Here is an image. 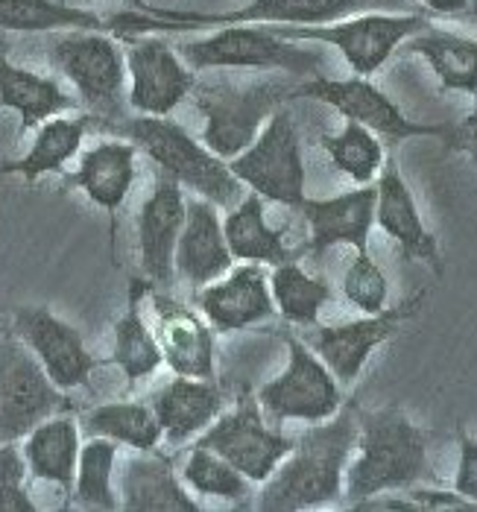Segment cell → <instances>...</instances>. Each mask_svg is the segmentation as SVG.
I'll return each instance as SVG.
<instances>
[{
	"mask_svg": "<svg viewBox=\"0 0 477 512\" xmlns=\"http://www.w3.org/2000/svg\"><path fill=\"white\" fill-rule=\"evenodd\" d=\"M358 445V404H343L331 419L296 436L279 469L261 483L258 510H317L343 501L346 466Z\"/></svg>",
	"mask_w": 477,
	"mask_h": 512,
	"instance_id": "6da1fadb",
	"label": "cell"
},
{
	"mask_svg": "<svg viewBox=\"0 0 477 512\" xmlns=\"http://www.w3.org/2000/svg\"><path fill=\"white\" fill-rule=\"evenodd\" d=\"M138 12H118L106 21V30L118 39H135L147 33H188L205 27L232 24H267V27H322L360 12H381L401 0H249L229 12H191L161 9L147 0H132Z\"/></svg>",
	"mask_w": 477,
	"mask_h": 512,
	"instance_id": "7a4b0ae2",
	"label": "cell"
},
{
	"mask_svg": "<svg viewBox=\"0 0 477 512\" xmlns=\"http://www.w3.org/2000/svg\"><path fill=\"white\" fill-rule=\"evenodd\" d=\"M358 457L346 466L343 501L358 504L384 495L404 492L428 477V431L407 419L398 407L358 410Z\"/></svg>",
	"mask_w": 477,
	"mask_h": 512,
	"instance_id": "3957f363",
	"label": "cell"
},
{
	"mask_svg": "<svg viewBox=\"0 0 477 512\" xmlns=\"http://www.w3.org/2000/svg\"><path fill=\"white\" fill-rule=\"evenodd\" d=\"M112 132L135 144L161 173L217 208H235L243 199V182L229 170V161L211 153L202 141L191 138L179 123L156 115H135L112 123Z\"/></svg>",
	"mask_w": 477,
	"mask_h": 512,
	"instance_id": "277c9868",
	"label": "cell"
},
{
	"mask_svg": "<svg viewBox=\"0 0 477 512\" xmlns=\"http://www.w3.org/2000/svg\"><path fill=\"white\" fill-rule=\"evenodd\" d=\"M191 94L202 115V144L229 161L258 138L273 112L293 100V85H284L279 79H261L252 85L194 82Z\"/></svg>",
	"mask_w": 477,
	"mask_h": 512,
	"instance_id": "5b68a950",
	"label": "cell"
},
{
	"mask_svg": "<svg viewBox=\"0 0 477 512\" xmlns=\"http://www.w3.org/2000/svg\"><path fill=\"white\" fill-rule=\"evenodd\" d=\"M176 53L185 59L191 71H226V68H249V71H284L299 77H319L322 56L305 50L302 41H287L276 36L264 24H232L220 27L211 36L182 41Z\"/></svg>",
	"mask_w": 477,
	"mask_h": 512,
	"instance_id": "8992f818",
	"label": "cell"
},
{
	"mask_svg": "<svg viewBox=\"0 0 477 512\" xmlns=\"http://www.w3.org/2000/svg\"><path fill=\"white\" fill-rule=\"evenodd\" d=\"M267 27V24H264ZM431 27L428 15L419 12H360L352 18L322 24V27H270L287 41H317L340 50L352 74L372 77L387 65V59L419 30Z\"/></svg>",
	"mask_w": 477,
	"mask_h": 512,
	"instance_id": "52a82bcc",
	"label": "cell"
},
{
	"mask_svg": "<svg viewBox=\"0 0 477 512\" xmlns=\"http://www.w3.org/2000/svg\"><path fill=\"white\" fill-rule=\"evenodd\" d=\"M74 404L44 372L15 331H0V442L24 439L36 425Z\"/></svg>",
	"mask_w": 477,
	"mask_h": 512,
	"instance_id": "ba28073f",
	"label": "cell"
},
{
	"mask_svg": "<svg viewBox=\"0 0 477 512\" xmlns=\"http://www.w3.org/2000/svg\"><path fill=\"white\" fill-rule=\"evenodd\" d=\"M229 170L264 202H279L287 208H299L305 199V158L299 129L290 112L281 106L264 123L258 138L229 158Z\"/></svg>",
	"mask_w": 477,
	"mask_h": 512,
	"instance_id": "9c48e42d",
	"label": "cell"
},
{
	"mask_svg": "<svg viewBox=\"0 0 477 512\" xmlns=\"http://www.w3.org/2000/svg\"><path fill=\"white\" fill-rule=\"evenodd\" d=\"M287 366L279 378L267 381L258 390V404L264 416L281 422H325L343 407V390L334 372L322 363V357L299 337H287Z\"/></svg>",
	"mask_w": 477,
	"mask_h": 512,
	"instance_id": "30bf717a",
	"label": "cell"
},
{
	"mask_svg": "<svg viewBox=\"0 0 477 512\" xmlns=\"http://www.w3.org/2000/svg\"><path fill=\"white\" fill-rule=\"evenodd\" d=\"M50 65L71 79L82 103L100 118L123 115L126 59L118 44L100 30H65L50 41Z\"/></svg>",
	"mask_w": 477,
	"mask_h": 512,
	"instance_id": "8fae6325",
	"label": "cell"
},
{
	"mask_svg": "<svg viewBox=\"0 0 477 512\" xmlns=\"http://www.w3.org/2000/svg\"><path fill=\"white\" fill-rule=\"evenodd\" d=\"M293 442V436H284L279 428L270 425L255 395L243 393L235 407L223 410L194 445L217 451L249 483H264L290 454Z\"/></svg>",
	"mask_w": 477,
	"mask_h": 512,
	"instance_id": "7c38bea8",
	"label": "cell"
},
{
	"mask_svg": "<svg viewBox=\"0 0 477 512\" xmlns=\"http://www.w3.org/2000/svg\"><path fill=\"white\" fill-rule=\"evenodd\" d=\"M296 97H308L331 106L334 112H340L346 120H355L360 126L372 129L378 138L387 141H407V138H448V126H434V123H419L410 120L396 100H390L369 77H311L299 85H293V100Z\"/></svg>",
	"mask_w": 477,
	"mask_h": 512,
	"instance_id": "4fadbf2b",
	"label": "cell"
},
{
	"mask_svg": "<svg viewBox=\"0 0 477 512\" xmlns=\"http://www.w3.org/2000/svg\"><path fill=\"white\" fill-rule=\"evenodd\" d=\"M425 299L428 293H416L413 299L401 302L396 308H384L378 314H366L363 319H352L343 325H319L317 334L311 337V349L334 372V378L343 387H349L358 381L363 366L375 355V349L393 340L401 331V325L422 311Z\"/></svg>",
	"mask_w": 477,
	"mask_h": 512,
	"instance_id": "5bb4252c",
	"label": "cell"
},
{
	"mask_svg": "<svg viewBox=\"0 0 477 512\" xmlns=\"http://www.w3.org/2000/svg\"><path fill=\"white\" fill-rule=\"evenodd\" d=\"M126 50V74L132 79L126 103L138 115H156L167 118L185 97H191L194 88V71L185 65V59L159 39L156 33L135 36Z\"/></svg>",
	"mask_w": 477,
	"mask_h": 512,
	"instance_id": "9a60e30c",
	"label": "cell"
},
{
	"mask_svg": "<svg viewBox=\"0 0 477 512\" xmlns=\"http://www.w3.org/2000/svg\"><path fill=\"white\" fill-rule=\"evenodd\" d=\"M12 331L39 357L50 381L65 393L88 384L91 372L100 366V360L85 349L80 331L47 308H21Z\"/></svg>",
	"mask_w": 477,
	"mask_h": 512,
	"instance_id": "2e32d148",
	"label": "cell"
},
{
	"mask_svg": "<svg viewBox=\"0 0 477 512\" xmlns=\"http://www.w3.org/2000/svg\"><path fill=\"white\" fill-rule=\"evenodd\" d=\"M375 223L387 237H393L401 249V258L407 261H422L425 267H431L437 276L445 273L442 264V252H439L437 235L425 226L419 205L413 199L410 185L404 182L398 161L393 156L384 158L381 173L375 179Z\"/></svg>",
	"mask_w": 477,
	"mask_h": 512,
	"instance_id": "e0dca14e",
	"label": "cell"
},
{
	"mask_svg": "<svg viewBox=\"0 0 477 512\" xmlns=\"http://www.w3.org/2000/svg\"><path fill=\"white\" fill-rule=\"evenodd\" d=\"M188 199L179 182L161 176L138 211V249L141 270L150 284L170 287L176 278V243L185 226Z\"/></svg>",
	"mask_w": 477,
	"mask_h": 512,
	"instance_id": "ac0fdd59",
	"label": "cell"
},
{
	"mask_svg": "<svg viewBox=\"0 0 477 512\" xmlns=\"http://www.w3.org/2000/svg\"><path fill=\"white\" fill-rule=\"evenodd\" d=\"M197 305L214 331L235 334L276 316L270 276L261 264H240L229 273L197 290Z\"/></svg>",
	"mask_w": 477,
	"mask_h": 512,
	"instance_id": "d6986e66",
	"label": "cell"
},
{
	"mask_svg": "<svg viewBox=\"0 0 477 512\" xmlns=\"http://www.w3.org/2000/svg\"><path fill=\"white\" fill-rule=\"evenodd\" d=\"M153 308V334L159 340L161 357L173 375L185 378H214V334L202 316L176 302L167 293H150Z\"/></svg>",
	"mask_w": 477,
	"mask_h": 512,
	"instance_id": "ffe728a7",
	"label": "cell"
},
{
	"mask_svg": "<svg viewBox=\"0 0 477 512\" xmlns=\"http://www.w3.org/2000/svg\"><path fill=\"white\" fill-rule=\"evenodd\" d=\"M375 185H360L328 199H302L299 211L311 229L308 249L314 255L328 252L331 246H352L355 252L369 249V235L375 226Z\"/></svg>",
	"mask_w": 477,
	"mask_h": 512,
	"instance_id": "44dd1931",
	"label": "cell"
},
{
	"mask_svg": "<svg viewBox=\"0 0 477 512\" xmlns=\"http://www.w3.org/2000/svg\"><path fill=\"white\" fill-rule=\"evenodd\" d=\"M220 208L208 199H188L185 226L176 243V276L194 290L223 278L235 267V255L223 235Z\"/></svg>",
	"mask_w": 477,
	"mask_h": 512,
	"instance_id": "7402d4cb",
	"label": "cell"
},
{
	"mask_svg": "<svg viewBox=\"0 0 477 512\" xmlns=\"http://www.w3.org/2000/svg\"><path fill=\"white\" fill-rule=\"evenodd\" d=\"M150 404L159 416L164 442L170 448H182L188 439L202 434L226 410V395L214 384V378L205 381V378L176 375L153 395Z\"/></svg>",
	"mask_w": 477,
	"mask_h": 512,
	"instance_id": "603a6c76",
	"label": "cell"
},
{
	"mask_svg": "<svg viewBox=\"0 0 477 512\" xmlns=\"http://www.w3.org/2000/svg\"><path fill=\"white\" fill-rule=\"evenodd\" d=\"M120 507L129 512H199L188 489L179 483L170 457L159 448L138 451L120 472Z\"/></svg>",
	"mask_w": 477,
	"mask_h": 512,
	"instance_id": "cb8c5ba5",
	"label": "cell"
},
{
	"mask_svg": "<svg viewBox=\"0 0 477 512\" xmlns=\"http://www.w3.org/2000/svg\"><path fill=\"white\" fill-rule=\"evenodd\" d=\"M80 425L68 413H56L36 425L24 436V460L33 480L56 483L62 492L74 495V480H77V463H80Z\"/></svg>",
	"mask_w": 477,
	"mask_h": 512,
	"instance_id": "d4e9b609",
	"label": "cell"
},
{
	"mask_svg": "<svg viewBox=\"0 0 477 512\" xmlns=\"http://www.w3.org/2000/svg\"><path fill=\"white\" fill-rule=\"evenodd\" d=\"M135 158L138 147L126 138L100 141L80 156V167L71 176V185H77L97 208L115 214L135 185Z\"/></svg>",
	"mask_w": 477,
	"mask_h": 512,
	"instance_id": "484cf974",
	"label": "cell"
},
{
	"mask_svg": "<svg viewBox=\"0 0 477 512\" xmlns=\"http://www.w3.org/2000/svg\"><path fill=\"white\" fill-rule=\"evenodd\" d=\"M0 106L18 112L24 129H36L44 120L71 112L77 100L53 77L18 68L0 53Z\"/></svg>",
	"mask_w": 477,
	"mask_h": 512,
	"instance_id": "4316f807",
	"label": "cell"
},
{
	"mask_svg": "<svg viewBox=\"0 0 477 512\" xmlns=\"http://www.w3.org/2000/svg\"><path fill=\"white\" fill-rule=\"evenodd\" d=\"M404 50L431 65L442 91L477 97V39L425 27L404 41Z\"/></svg>",
	"mask_w": 477,
	"mask_h": 512,
	"instance_id": "83f0119b",
	"label": "cell"
},
{
	"mask_svg": "<svg viewBox=\"0 0 477 512\" xmlns=\"http://www.w3.org/2000/svg\"><path fill=\"white\" fill-rule=\"evenodd\" d=\"M223 235L235 255V261L246 264H284L296 255L284 246V229H273L267 223V208L258 194H249L229 208L223 220Z\"/></svg>",
	"mask_w": 477,
	"mask_h": 512,
	"instance_id": "f1b7e54d",
	"label": "cell"
},
{
	"mask_svg": "<svg viewBox=\"0 0 477 512\" xmlns=\"http://www.w3.org/2000/svg\"><path fill=\"white\" fill-rule=\"evenodd\" d=\"M147 287L150 284H144V281L132 284L129 305H126L123 316L115 322V346H112L109 363L118 366L129 384H138V381L150 378L164 363L159 340H156L153 328L147 325V319L141 314V296L147 293Z\"/></svg>",
	"mask_w": 477,
	"mask_h": 512,
	"instance_id": "f546056e",
	"label": "cell"
},
{
	"mask_svg": "<svg viewBox=\"0 0 477 512\" xmlns=\"http://www.w3.org/2000/svg\"><path fill=\"white\" fill-rule=\"evenodd\" d=\"M88 120L91 118H62V115L44 120L27 156L0 164V173H15L27 182H36L47 173H62L65 164L80 153Z\"/></svg>",
	"mask_w": 477,
	"mask_h": 512,
	"instance_id": "4dcf8cb0",
	"label": "cell"
},
{
	"mask_svg": "<svg viewBox=\"0 0 477 512\" xmlns=\"http://www.w3.org/2000/svg\"><path fill=\"white\" fill-rule=\"evenodd\" d=\"M85 436H106L135 451H153L164 439L159 416L147 401H109L82 416Z\"/></svg>",
	"mask_w": 477,
	"mask_h": 512,
	"instance_id": "1f68e13d",
	"label": "cell"
},
{
	"mask_svg": "<svg viewBox=\"0 0 477 512\" xmlns=\"http://www.w3.org/2000/svg\"><path fill=\"white\" fill-rule=\"evenodd\" d=\"M0 30L9 33H65V30H106V21L65 0H0Z\"/></svg>",
	"mask_w": 477,
	"mask_h": 512,
	"instance_id": "d6a6232c",
	"label": "cell"
},
{
	"mask_svg": "<svg viewBox=\"0 0 477 512\" xmlns=\"http://www.w3.org/2000/svg\"><path fill=\"white\" fill-rule=\"evenodd\" d=\"M115 463H118V442L106 436H88V442L80 448L71 504H80L85 510H118L120 501L112 486Z\"/></svg>",
	"mask_w": 477,
	"mask_h": 512,
	"instance_id": "836d02e7",
	"label": "cell"
},
{
	"mask_svg": "<svg viewBox=\"0 0 477 512\" xmlns=\"http://www.w3.org/2000/svg\"><path fill=\"white\" fill-rule=\"evenodd\" d=\"M319 147L331 158V164L355 185H372L387 158L381 138L355 120H346V126L337 135H322Z\"/></svg>",
	"mask_w": 477,
	"mask_h": 512,
	"instance_id": "e575fe53",
	"label": "cell"
},
{
	"mask_svg": "<svg viewBox=\"0 0 477 512\" xmlns=\"http://www.w3.org/2000/svg\"><path fill=\"white\" fill-rule=\"evenodd\" d=\"M270 290L276 302V314L290 325H317L319 311L331 302V287L322 278L308 276L296 261H284L273 267Z\"/></svg>",
	"mask_w": 477,
	"mask_h": 512,
	"instance_id": "d590c367",
	"label": "cell"
},
{
	"mask_svg": "<svg viewBox=\"0 0 477 512\" xmlns=\"http://www.w3.org/2000/svg\"><path fill=\"white\" fill-rule=\"evenodd\" d=\"M182 480L194 495L208 498H226V501H243L249 495V480L217 451L194 445L182 463Z\"/></svg>",
	"mask_w": 477,
	"mask_h": 512,
	"instance_id": "8d00e7d4",
	"label": "cell"
},
{
	"mask_svg": "<svg viewBox=\"0 0 477 512\" xmlns=\"http://www.w3.org/2000/svg\"><path fill=\"white\" fill-rule=\"evenodd\" d=\"M343 296L349 305H355L363 314H378L387 308L390 299V281L384 270L369 258V252H358L343 276Z\"/></svg>",
	"mask_w": 477,
	"mask_h": 512,
	"instance_id": "74e56055",
	"label": "cell"
},
{
	"mask_svg": "<svg viewBox=\"0 0 477 512\" xmlns=\"http://www.w3.org/2000/svg\"><path fill=\"white\" fill-rule=\"evenodd\" d=\"M457 442H460V463L454 474V492L477 510V436H469L460 428Z\"/></svg>",
	"mask_w": 477,
	"mask_h": 512,
	"instance_id": "f35d334b",
	"label": "cell"
},
{
	"mask_svg": "<svg viewBox=\"0 0 477 512\" xmlns=\"http://www.w3.org/2000/svg\"><path fill=\"white\" fill-rule=\"evenodd\" d=\"M30 477L24 451L15 442H0V486H24Z\"/></svg>",
	"mask_w": 477,
	"mask_h": 512,
	"instance_id": "ab89813d",
	"label": "cell"
},
{
	"mask_svg": "<svg viewBox=\"0 0 477 512\" xmlns=\"http://www.w3.org/2000/svg\"><path fill=\"white\" fill-rule=\"evenodd\" d=\"M445 144L451 147V150H460V153H466V156L472 158L477 164V106L466 115V118L460 120L457 126H448V138H445Z\"/></svg>",
	"mask_w": 477,
	"mask_h": 512,
	"instance_id": "60d3db41",
	"label": "cell"
},
{
	"mask_svg": "<svg viewBox=\"0 0 477 512\" xmlns=\"http://www.w3.org/2000/svg\"><path fill=\"white\" fill-rule=\"evenodd\" d=\"M27 486H0V512H36Z\"/></svg>",
	"mask_w": 477,
	"mask_h": 512,
	"instance_id": "b9f144b4",
	"label": "cell"
},
{
	"mask_svg": "<svg viewBox=\"0 0 477 512\" xmlns=\"http://www.w3.org/2000/svg\"><path fill=\"white\" fill-rule=\"evenodd\" d=\"M416 3L428 6L437 15H457V12L469 9V0H416Z\"/></svg>",
	"mask_w": 477,
	"mask_h": 512,
	"instance_id": "7bdbcfd3",
	"label": "cell"
},
{
	"mask_svg": "<svg viewBox=\"0 0 477 512\" xmlns=\"http://www.w3.org/2000/svg\"><path fill=\"white\" fill-rule=\"evenodd\" d=\"M65 3H74V6H85V3H103V0H65Z\"/></svg>",
	"mask_w": 477,
	"mask_h": 512,
	"instance_id": "ee69618b",
	"label": "cell"
}]
</instances>
